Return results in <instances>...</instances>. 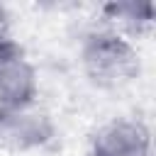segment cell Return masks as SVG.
I'll return each instance as SVG.
<instances>
[{
    "mask_svg": "<svg viewBox=\"0 0 156 156\" xmlns=\"http://www.w3.org/2000/svg\"><path fill=\"white\" fill-rule=\"evenodd\" d=\"M80 66L85 78L102 90H119L141 71L136 46L115 29H98L83 39Z\"/></svg>",
    "mask_w": 156,
    "mask_h": 156,
    "instance_id": "6da1fadb",
    "label": "cell"
},
{
    "mask_svg": "<svg viewBox=\"0 0 156 156\" xmlns=\"http://www.w3.org/2000/svg\"><path fill=\"white\" fill-rule=\"evenodd\" d=\"M39 78L24 49L10 39L0 46V98L10 110L29 107L37 102Z\"/></svg>",
    "mask_w": 156,
    "mask_h": 156,
    "instance_id": "7a4b0ae2",
    "label": "cell"
},
{
    "mask_svg": "<svg viewBox=\"0 0 156 156\" xmlns=\"http://www.w3.org/2000/svg\"><path fill=\"white\" fill-rule=\"evenodd\" d=\"M56 134V124L49 112L37 105L10 110L0 117V144L12 151H34L46 146Z\"/></svg>",
    "mask_w": 156,
    "mask_h": 156,
    "instance_id": "3957f363",
    "label": "cell"
},
{
    "mask_svg": "<svg viewBox=\"0 0 156 156\" xmlns=\"http://www.w3.org/2000/svg\"><path fill=\"white\" fill-rule=\"evenodd\" d=\"M90 156H151V132L139 119L115 117L93 134Z\"/></svg>",
    "mask_w": 156,
    "mask_h": 156,
    "instance_id": "277c9868",
    "label": "cell"
},
{
    "mask_svg": "<svg viewBox=\"0 0 156 156\" xmlns=\"http://www.w3.org/2000/svg\"><path fill=\"white\" fill-rule=\"evenodd\" d=\"M105 12L115 22L127 27L129 32H144L154 24V5L151 2H134V0L112 2L105 7Z\"/></svg>",
    "mask_w": 156,
    "mask_h": 156,
    "instance_id": "5b68a950",
    "label": "cell"
},
{
    "mask_svg": "<svg viewBox=\"0 0 156 156\" xmlns=\"http://www.w3.org/2000/svg\"><path fill=\"white\" fill-rule=\"evenodd\" d=\"M12 39V22H10V12H7V7H2L0 5V46L5 44V41H10Z\"/></svg>",
    "mask_w": 156,
    "mask_h": 156,
    "instance_id": "8992f818",
    "label": "cell"
},
{
    "mask_svg": "<svg viewBox=\"0 0 156 156\" xmlns=\"http://www.w3.org/2000/svg\"><path fill=\"white\" fill-rule=\"evenodd\" d=\"M5 112H10V107H7V105H5V102H2V98H0V117H2V115H5Z\"/></svg>",
    "mask_w": 156,
    "mask_h": 156,
    "instance_id": "52a82bcc",
    "label": "cell"
}]
</instances>
